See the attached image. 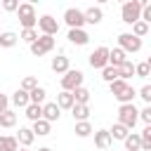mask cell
<instances>
[{
	"mask_svg": "<svg viewBox=\"0 0 151 151\" xmlns=\"http://www.w3.org/2000/svg\"><path fill=\"white\" fill-rule=\"evenodd\" d=\"M109 90H111V94L120 101V104H134V97H137V92H134V87L130 85V83H125V80H113V83H109Z\"/></svg>",
	"mask_w": 151,
	"mask_h": 151,
	"instance_id": "6da1fadb",
	"label": "cell"
},
{
	"mask_svg": "<svg viewBox=\"0 0 151 151\" xmlns=\"http://www.w3.org/2000/svg\"><path fill=\"white\" fill-rule=\"evenodd\" d=\"M146 5V0H127V2H123V7H120V19L125 21V24H134V21H139V14H142V7Z\"/></svg>",
	"mask_w": 151,
	"mask_h": 151,
	"instance_id": "7a4b0ae2",
	"label": "cell"
},
{
	"mask_svg": "<svg viewBox=\"0 0 151 151\" xmlns=\"http://www.w3.org/2000/svg\"><path fill=\"white\" fill-rule=\"evenodd\" d=\"M137 120H139V109L134 104H120L118 106V123L120 125H125L127 130H132L137 125Z\"/></svg>",
	"mask_w": 151,
	"mask_h": 151,
	"instance_id": "3957f363",
	"label": "cell"
},
{
	"mask_svg": "<svg viewBox=\"0 0 151 151\" xmlns=\"http://www.w3.org/2000/svg\"><path fill=\"white\" fill-rule=\"evenodd\" d=\"M17 17H19V21H21L24 28H35V24H38V14H35V7L31 2H19Z\"/></svg>",
	"mask_w": 151,
	"mask_h": 151,
	"instance_id": "277c9868",
	"label": "cell"
},
{
	"mask_svg": "<svg viewBox=\"0 0 151 151\" xmlns=\"http://www.w3.org/2000/svg\"><path fill=\"white\" fill-rule=\"evenodd\" d=\"M83 80H85L83 71H78V68H68V71L61 76V90H64V92H73L76 87H83Z\"/></svg>",
	"mask_w": 151,
	"mask_h": 151,
	"instance_id": "5b68a950",
	"label": "cell"
},
{
	"mask_svg": "<svg viewBox=\"0 0 151 151\" xmlns=\"http://www.w3.org/2000/svg\"><path fill=\"white\" fill-rule=\"evenodd\" d=\"M118 47H120L125 54H134V52L142 50V40L134 38L132 33H120V35H118Z\"/></svg>",
	"mask_w": 151,
	"mask_h": 151,
	"instance_id": "8992f818",
	"label": "cell"
},
{
	"mask_svg": "<svg viewBox=\"0 0 151 151\" xmlns=\"http://www.w3.org/2000/svg\"><path fill=\"white\" fill-rule=\"evenodd\" d=\"M28 47H31V52H33L35 57H42V54H47V52L54 50V38H52V35H38V40L31 42Z\"/></svg>",
	"mask_w": 151,
	"mask_h": 151,
	"instance_id": "52a82bcc",
	"label": "cell"
},
{
	"mask_svg": "<svg viewBox=\"0 0 151 151\" xmlns=\"http://www.w3.org/2000/svg\"><path fill=\"white\" fill-rule=\"evenodd\" d=\"M35 26L40 28V33H42V35H52V38H54V35L59 33V21H57L54 17H50V14H45V17H40Z\"/></svg>",
	"mask_w": 151,
	"mask_h": 151,
	"instance_id": "ba28073f",
	"label": "cell"
},
{
	"mask_svg": "<svg viewBox=\"0 0 151 151\" xmlns=\"http://www.w3.org/2000/svg\"><path fill=\"white\" fill-rule=\"evenodd\" d=\"M64 21L68 24V28H83V26H85L83 9H78V7H68V9L64 12Z\"/></svg>",
	"mask_w": 151,
	"mask_h": 151,
	"instance_id": "9c48e42d",
	"label": "cell"
},
{
	"mask_svg": "<svg viewBox=\"0 0 151 151\" xmlns=\"http://www.w3.org/2000/svg\"><path fill=\"white\" fill-rule=\"evenodd\" d=\"M87 61H90L92 68H104V66H109V47H104V45L97 47V50L90 54Z\"/></svg>",
	"mask_w": 151,
	"mask_h": 151,
	"instance_id": "30bf717a",
	"label": "cell"
},
{
	"mask_svg": "<svg viewBox=\"0 0 151 151\" xmlns=\"http://www.w3.org/2000/svg\"><path fill=\"white\" fill-rule=\"evenodd\" d=\"M59 116H61V109H59L54 101H50V104H42V120H47V123L52 125L54 120H59Z\"/></svg>",
	"mask_w": 151,
	"mask_h": 151,
	"instance_id": "8fae6325",
	"label": "cell"
},
{
	"mask_svg": "<svg viewBox=\"0 0 151 151\" xmlns=\"http://www.w3.org/2000/svg\"><path fill=\"white\" fill-rule=\"evenodd\" d=\"M68 42H73V45H87L90 35H87L85 28H68Z\"/></svg>",
	"mask_w": 151,
	"mask_h": 151,
	"instance_id": "7c38bea8",
	"label": "cell"
},
{
	"mask_svg": "<svg viewBox=\"0 0 151 151\" xmlns=\"http://www.w3.org/2000/svg\"><path fill=\"white\" fill-rule=\"evenodd\" d=\"M33 142H35V134L31 132V127H19V132H17V144H19L21 149H28Z\"/></svg>",
	"mask_w": 151,
	"mask_h": 151,
	"instance_id": "4fadbf2b",
	"label": "cell"
},
{
	"mask_svg": "<svg viewBox=\"0 0 151 151\" xmlns=\"http://www.w3.org/2000/svg\"><path fill=\"white\" fill-rule=\"evenodd\" d=\"M83 17H85V24L97 26V24L104 19V12H101V7H87V9L83 12Z\"/></svg>",
	"mask_w": 151,
	"mask_h": 151,
	"instance_id": "5bb4252c",
	"label": "cell"
},
{
	"mask_svg": "<svg viewBox=\"0 0 151 151\" xmlns=\"http://www.w3.org/2000/svg\"><path fill=\"white\" fill-rule=\"evenodd\" d=\"M71 116H73L76 123H83V120L90 118V106L87 104H73L71 106Z\"/></svg>",
	"mask_w": 151,
	"mask_h": 151,
	"instance_id": "9a60e30c",
	"label": "cell"
},
{
	"mask_svg": "<svg viewBox=\"0 0 151 151\" xmlns=\"http://www.w3.org/2000/svg\"><path fill=\"white\" fill-rule=\"evenodd\" d=\"M123 61H127V57H125V52H123L120 47H113V50H109V66L118 68Z\"/></svg>",
	"mask_w": 151,
	"mask_h": 151,
	"instance_id": "2e32d148",
	"label": "cell"
},
{
	"mask_svg": "<svg viewBox=\"0 0 151 151\" xmlns=\"http://www.w3.org/2000/svg\"><path fill=\"white\" fill-rule=\"evenodd\" d=\"M111 134H109V130H97L94 132V146L97 149H109L111 146Z\"/></svg>",
	"mask_w": 151,
	"mask_h": 151,
	"instance_id": "e0dca14e",
	"label": "cell"
},
{
	"mask_svg": "<svg viewBox=\"0 0 151 151\" xmlns=\"http://www.w3.org/2000/svg\"><path fill=\"white\" fill-rule=\"evenodd\" d=\"M123 144H125V151H142V139H139V132H130V134L123 139Z\"/></svg>",
	"mask_w": 151,
	"mask_h": 151,
	"instance_id": "ac0fdd59",
	"label": "cell"
},
{
	"mask_svg": "<svg viewBox=\"0 0 151 151\" xmlns=\"http://www.w3.org/2000/svg\"><path fill=\"white\" fill-rule=\"evenodd\" d=\"M71 66H68V57H64V54H59V57H54L52 59V71L57 73V76H61V73H66Z\"/></svg>",
	"mask_w": 151,
	"mask_h": 151,
	"instance_id": "d6986e66",
	"label": "cell"
},
{
	"mask_svg": "<svg viewBox=\"0 0 151 151\" xmlns=\"http://www.w3.org/2000/svg\"><path fill=\"white\" fill-rule=\"evenodd\" d=\"M31 132H33L35 137H47V134L52 132V125H50L47 120H42V118H40V120H35V123H33Z\"/></svg>",
	"mask_w": 151,
	"mask_h": 151,
	"instance_id": "ffe728a7",
	"label": "cell"
},
{
	"mask_svg": "<svg viewBox=\"0 0 151 151\" xmlns=\"http://www.w3.org/2000/svg\"><path fill=\"white\" fill-rule=\"evenodd\" d=\"M132 76H134V64H132V61L127 59V61H123V64L118 66V78L127 83V80H130Z\"/></svg>",
	"mask_w": 151,
	"mask_h": 151,
	"instance_id": "44dd1931",
	"label": "cell"
},
{
	"mask_svg": "<svg viewBox=\"0 0 151 151\" xmlns=\"http://www.w3.org/2000/svg\"><path fill=\"white\" fill-rule=\"evenodd\" d=\"M45 97H47V92H45V87H40V85L28 92V101H31V104H40V106H42V104H45Z\"/></svg>",
	"mask_w": 151,
	"mask_h": 151,
	"instance_id": "7402d4cb",
	"label": "cell"
},
{
	"mask_svg": "<svg viewBox=\"0 0 151 151\" xmlns=\"http://www.w3.org/2000/svg\"><path fill=\"white\" fill-rule=\"evenodd\" d=\"M17 42H19V35H17V33H12V31H5V33H0V47L9 50V47H14Z\"/></svg>",
	"mask_w": 151,
	"mask_h": 151,
	"instance_id": "603a6c76",
	"label": "cell"
},
{
	"mask_svg": "<svg viewBox=\"0 0 151 151\" xmlns=\"http://www.w3.org/2000/svg\"><path fill=\"white\" fill-rule=\"evenodd\" d=\"M9 101H12L14 106H19V109H26V106L31 104V101H28V92H24V90H17Z\"/></svg>",
	"mask_w": 151,
	"mask_h": 151,
	"instance_id": "cb8c5ba5",
	"label": "cell"
},
{
	"mask_svg": "<svg viewBox=\"0 0 151 151\" xmlns=\"http://www.w3.org/2000/svg\"><path fill=\"white\" fill-rule=\"evenodd\" d=\"M54 104H57L59 109H71L76 101H73V94H71V92H64V90H61V92L57 94V101H54Z\"/></svg>",
	"mask_w": 151,
	"mask_h": 151,
	"instance_id": "d4e9b609",
	"label": "cell"
},
{
	"mask_svg": "<svg viewBox=\"0 0 151 151\" xmlns=\"http://www.w3.org/2000/svg\"><path fill=\"white\" fill-rule=\"evenodd\" d=\"M109 134H111V139H118V142H123V139L130 134V130H127L125 125H120V123H113V127L109 130Z\"/></svg>",
	"mask_w": 151,
	"mask_h": 151,
	"instance_id": "484cf974",
	"label": "cell"
},
{
	"mask_svg": "<svg viewBox=\"0 0 151 151\" xmlns=\"http://www.w3.org/2000/svg\"><path fill=\"white\" fill-rule=\"evenodd\" d=\"M26 118H28L31 123L40 120V118H42V106H40V104H28V106H26Z\"/></svg>",
	"mask_w": 151,
	"mask_h": 151,
	"instance_id": "4316f807",
	"label": "cell"
},
{
	"mask_svg": "<svg viewBox=\"0 0 151 151\" xmlns=\"http://www.w3.org/2000/svg\"><path fill=\"white\" fill-rule=\"evenodd\" d=\"M14 125H17V113L9 111V109L2 111L0 113V127H14Z\"/></svg>",
	"mask_w": 151,
	"mask_h": 151,
	"instance_id": "83f0119b",
	"label": "cell"
},
{
	"mask_svg": "<svg viewBox=\"0 0 151 151\" xmlns=\"http://www.w3.org/2000/svg\"><path fill=\"white\" fill-rule=\"evenodd\" d=\"M19 144H17V137H7V134H0V151H17Z\"/></svg>",
	"mask_w": 151,
	"mask_h": 151,
	"instance_id": "f1b7e54d",
	"label": "cell"
},
{
	"mask_svg": "<svg viewBox=\"0 0 151 151\" xmlns=\"http://www.w3.org/2000/svg\"><path fill=\"white\" fill-rule=\"evenodd\" d=\"M71 94H73V101L76 104H87L90 101V90L87 87H76Z\"/></svg>",
	"mask_w": 151,
	"mask_h": 151,
	"instance_id": "f546056e",
	"label": "cell"
},
{
	"mask_svg": "<svg viewBox=\"0 0 151 151\" xmlns=\"http://www.w3.org/2000/svg\"><path fill=\"white\" fill-rule=\"evenodd\" d=\"M80 139H85V137H90L94 130H92V125H90V120H83V123H76V130H73Z\"/></svg>",
	"mask_w": 151,
	"mask_h": 151,
	"instance_id": "4dcf8cb0",
	"label": "cell"
},
{
	"mask_svg": "<svg viewBox=\"0 0 151 151\" xmlns=\"http://www.w3.org/2000/svg\"><path fill=\"white\" fill-rule=\"evenodd\" d=\"M19 40H24V42H35L38 40V28H21V33H19Z\"/></svg>",
	"mask_w": 151,
	"mask_h": 151,
	"instance_id": "1f68e13d",
	"label": "cell"
},
{
	"mask_svg": "<svg viewBox=\"0 0 151 151\" xmlns=\"http://www.w3.org/2000/svg\"><path fill=\"white\" fill-rule=\"evenodd\" d=\"M149 73H151V61H139V64H134V76H137V78H149Z\"/></svg>",
	"mask_w": 151,
	"mask_h": 151,
	"instance_id": "d6a6232c",
	"label": "cell"
},
{
	"mask_svg": "<svg viewBox=\"0 0 151 151\" xmlns=\"http://www.w3.org/2000/svg\"><path fill=\"white\" fill-rule=\"evenodd\" d=\"M139 139H142V151H151V125H146L139 132Z\"/></svg>",
	"mask_w": 151,
	"mask_h": 151,
	"instance_id": "836d02e7",
	"label": "cell"
},
{
	"mask_svg": "<svg viewBox=\"0 0 151 151\" xmlns=\"http://www.w3.org/2000/svg\"><path fill=\"white\" fill-rule=\"evenodd\" d=\"M146 33H149V24H144V21H134V24H132V35H134V38L142 40Z\"/></svg>",
	"mask_w": 151,
	"mask_h": 151,
	"instance_id": "e575fe53",
	"label": "cell"
},
{
	"mask_svg": "<svg viewBox=\"0 0 151 151\" xmlns=\"http://www.w3.org/2000/svg\"><path fill=\"white\" fill-rule=\"evenodd\" d=\"M101 78H104L106 83L118 80V68H113V66H104V68H101Z\"/></svg>",
	"mask_w": 151,
	"mask_h": 151,
	"instance_id": "d590c367",
	"label": "cell"
},
{
	"mask_svg": "<svg viewBox=\"0 0 151 151\" xmlns=\"http://www.w3.org/2000/svg\"><path fill=\"white\" fill-rule=\"evenodd\" d=\"M33 87H38V80H35L33 76H26V78L21 80V87H19V90H24V92H31Z\"/></svg>",
	"mask_w": 151,
	"mask_h": 151,
	"instance_id": "8d00e7d4",
	"label": "cell"
},
{
	"mask_svg": "<svg viewBox=\"0 0 151 151\" xmlns=\"http://www.w3.org/2000/svg\"><path fill=\"white\" fill-rule=\"evenodd\" d=\"M137 94H139V97L146 101V106H151V85H144V87H142Z\"/></svg>",
	"mask_w": 151,
	"mask_h": 151,
	"instance_id": "74e56055",
	"label": "cell"
},
{
	"mask_svg": "<svg viewBox=\"0 0 151 151\" xmlns=\"http://www.w3.org/2000/svg\"><path fill=\"white\" fill-rule=\"evenodd\" d=\"M139 120H144L146 125H151V106H144L139 111Z\"/></svg>",
	"mask_w": 151,
	"mask_h": 151,
	"instance_id": "f35d334b",
	"label": "cell"
},
{
	"mask_svg": "<svg viewBox=\"0 0 151 151\" xmlns=\"http://www.w3.org/2000/svg\"><path fill=\"white\" fill-rule=\"evenodd\" d=\"M17 7H19L17 0H5L2 2V9H7V12H17Z\"/></svg>",
	"mask_w": 151,
	"mask_h": 151,
	"instance_id": "ab89813d",
	"label": "cell"
},
{
	"mask_svg": "<svg viewBox=\"0 0 151 151\" xmlns=\"http://www.w3.org/2000/svg\"><path fill=\"white\" fill-rule=\"evenodd\" d=\"M7 109H9V97L0 92V113H2V111H7Z\"/></svg>",
	"mask_w": 151,
	"mask_h": 151,
	"instance_id": "60d3db41",
	"label": "cell"
},
{
	"mask_svg": "<svg viewBox=\"0 0 151 151\" xmlns=\"http://www.w3.org/2000/svg\"><path fill=\"white\" fill-rule=\"evenodd\" d=\"M38 151H52V149H50V146H42V149H38Z\"/></svg>",
	"mask_w": 151,
	"mask_h": 151,
	"instance_id": "b9f144b4",
	"label": "cell"
},
{
	"mask_svg": "<svg viewBox=\"0 0 151 151\" xmlns=\"http://www.w3.org/2000/svg\"><path fill=\"white\" fill-rule=\"evenodd\" d=\"M17 151H28V149H17Z\"/></svg>",
	"mask_w": 151,
	"mask_h": 151,
	"instance_id": "7bdbcfd3",
	"label": "cell"
}]
</instances>
